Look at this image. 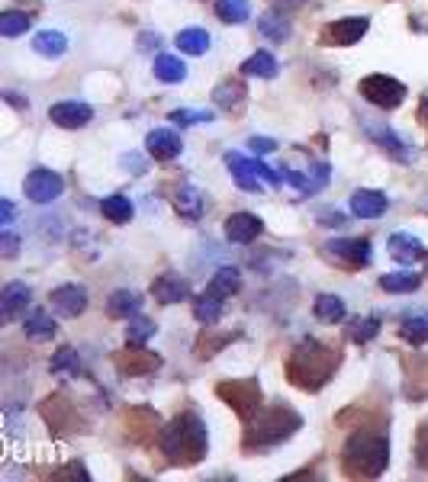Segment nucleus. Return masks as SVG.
<instances>
[{
    "label": "nucleus",
    "mask_w": 428,
    "mask_h": 482,
    "mask_svg": "<svg viewBox=\"0 0 428 482\" xmlns=\"http://www.w3.org/2000/svg\"><path fill=\"white\" fill-rule=\"evenodd\" d=\"M158 444L174 466H194L206 457V428L197 415H178L162 428Z\"/></svg>",
    "instance_id": "obj_1"
},
{
    "label": "nucleus",
    "mask_w": 428,
    "mask_h": 482,
    "mask_svg": "<svg viewBox=\"0 0 428 482\" xmlns=\"http://www.w3.org/2000/svg\"><path fill=\"white\" fill-rule=\"evenodd\" d=\"M345 470L348 476H364V479H373L387 470V460H390V447H387V437L377 431H357L348 437L345 444Z\"/></svg>",
    "instance_id": "obj_2"
},
{
    "label": "nucleus",
    "mask_w": 428,
    "mask_h": 482,
    "mask_svg": "<svg viewBox=\"0 0 428 482\" xmlns=\"http://www.w3.org/2000/svg\"><path fill=\"white\" fill-rule=\"evenodd\" d=\"M335 363H339L335 353L325 351V347L319 345V341H313V337H306V341L293 351V361H290V370H287V373H290V383L303 386V389H319V386L331 377Z\"/></svg>",
    "instance_id": "obj_3"
},
{
    "label": "nucleus",
    "mask_w": 428,
    "mask_h": 482,
    "mask_svg": "<svg viewBox=\"0 0 428 482\" xmlns=\"http://www.w3.org/2000/svg\"><path fill=\"white\" fill-rule=\"evenodd\" d=\"M299 428V415L290 409H271V411H255L245 431V447H267V444L287 441Z\"/></svg>",
    "instance_id": "obj_4"
},
{
    "label": "nucleus",
    "mask_w": 428,
    "mask_h": 482,
    "mask_svg": "<svg viewBox=\"0 0 428 482\" xmlns=\"http://www.w3.org/2000/svg\"><path fill=\"white\" fill-rule=\"evenodd\" d=\"M361 94L367 104L380 106V110H393L406 100V87L396 78L387 74H371V78L361 80Z\"/></svg>",
    "instance_id": "obj_5"
},
{
    "label": "nucleus",
    "mask_w": 428,
    "mask_h": 482,
    "mask_svg": "<svg viewBox=\"0 0 428 482\" xmlns=\"http://www.w3.org/2000/svg\"><path fill=\"white\" fill-rule=\"evenodd\" d=\"M219 399L229 402L242 418H251L261 405V393L255 379H229V383H219Z\"/></svg>",
    "instance_id": "obj_6"
},
{
    "label": "nucleus",
    "mask_w": 428,
    "mask_h": 482,
    "mask_svg": "<svg viewBox=\"0 0 428 482\" xmlns=\"http://www.w3.org/2000/svg\"><path fill=\"white\" fill-rule=\"evenodd\" d=\"M23 190L33 203H52V200H58V196H62V190H65V180H62L55 170L39 168V170H33V174L26 177Z\"/></svg>",
    "instance_id": "obj_7"
},
{
    "label": "nucleus",
    "mask_w": 428,
    "mask_h": 482,
    "mask_svg": "<svg viewBox=\"0 0 428 482\" xmlns=\"http://www.w3.org/2000/svg\"><path fill=\"white\" fill-rule=\"evenodd\" d=\"M29 299H33V289L26 287V283L20 280L4 283L0 287V325H10L20 312H26Z\"/></svg>",
    "instance_id": "obj_8"
},
{
    "label": "nucleus",
    "mask_w": 428,
    "mask_h": 482,
    "mask_svg": "<svg viewBox=\"0 0 428 482\" xmlns=\"http://www.w3.org/2000/svg\"><path fill=\"white\" fill-rule=\"evenodd\" d=\"M52 309L58 315H65V319H78L88 309V293L78 283H65V287H58L52 293Z\"/></svg>",
    "instance_id": "obj_9"
},
{
    "label": "nucleus",
    "mask_w": 428,
    "mask_h": 482,
    "mask_svg": "<svg viewBox=\"0 0 428 482\" xmlns=\"http://www.w3.org/2000/svg\"><path fill=\"white\" fill-rule=\"evenodd\" d=\"M367 20L364 16H348V20H339V23L325 26L323 39L329 46H351V42H361L364 32H367Z\"/></svg>",
    "instance_id": "obj_10"
},
{
    "label": "nucleus",
    "mask_w": 428,
    "mask_h": 482,
    "mask_svg": "<svg viewBox=\"0 0 428 482\" xmlns=\"http://www.w3.org/2000/svg\"><path fill=\"white\" fill-rule=\"evenodd\" d=\"M49 116H52V122L62 129H81L90 122L94 110H90L88 104H78V100H62V104L52 106Z\"/></svg>",
    "instance_id": "obj_11"
},
{
    "label": "nucleus",
    "mask_w": 428,
    "mask_h": 482,
    "mask_svg": "<svg viewBox=\"0 0 428 482\" xmlns=\"http://www.w3.org/2000/svg\"><path fill=\"white\" fill-rule=\"evenodd\" d=\"M146 148L155 161H171L180 154V136L171 129H152L146 138Z\"/></svg>",
    "instance_id": "obj_12"
},
{
    "label": "nucleus",
    "mask_w": 428,
    "mask_h": 482,
    "mask_svg": "<svg viewBox=\"0 0 428 482\" xmlns=\"http://www.w3.org/2000/svg\"><path fill=\"white\" fill-rule=\"evenodd\" d=\"M261 235V219L251 216V212H235L226 219V238L235 245H248Z\"/></svg>",
    "instance_id": "obj_13"
},
{
    "label": "nucleus",
    "mask_w": 428,
    "mask_h": 482,
    "mask_svg": "<svg viewBox=\"0 0 428 482\" xmlns=\"http://www.w3.org/2000/svg\"><path fill=\"white\" fill-rule=\"evenodd\" d=\"M329 254H341L351 267L371 264V241L367 238H339L329 245Z\"/></svg>",
    "instance_id": "obj_14"
},
{
    "label": "nucleus",
    "mask_w": 428,
    "mask_h": 482,
    "mask_svg": "<svg viewBox=\"0 0 428 482\" xmlns=\"http://www.w3.org/2000/svg\"><path fill=\"white\" fill-rule=\"evenodd\" d=\"M351 212H355L357 219H380L387 212V196L377 190L351 193Z\"/></svg>",
    "instance_id": "obj_15"
},
{
    "label": "nucleus",
    "mask_w": 428,
    "mask_h": 482,
    "mask_svg": "<svg viewBox=\"0 0 428 482\" xmlns=\"http://www.w3.org/2000/svg\"><path fill=\"white\" fill-rule=\"evenodd\" d=\"M152 296L155 303H162V305H178L187 299V283L180 280V277H174V273H164V277H158V280L152 283Z\"/></svg>",
    "instance_id": "obj_16"
},
{
    "label": "nucleus",
    "mask_w": 428,
    "mask_h": 482,
    "mask_svg": "<svg viewBox=\"0 0 428 482\" xmlns=\"http://www.w3.org/2000/svg\"><path fill=\"white\" fill-rule=\"evenodd\" d=\"M226 164H229V170H232V177H235V184H239V190L261 193L258 174H255V168H251L248 158H242L239 152H226Z\"/></svg>",
    "instance_id": "obj_17"
},
{
    "label": "nucleus",
    "mask_w": 428,
    "mask_h": 482,
    "mask_svg": "<svg viewBox=\"0 0 428 482\" xmlns=\"http://www.w3.org/2000/svg\"><path fill=\"white\" fill-rule=\"evenodd\" d=\"M390 254L396 257V261H403V264H409V261H419L425 251H422V241L415 238V235H406V232H396L390 235Z\"/></svg>",
    "instance_id": "obj_18"
},
{
    "label": "nucleus",
    "mask_w": 428,
    "mask_h": 482,
    "mask_svg": "<svg viewBox=\"0 0 428 482\" xmlns=\"http://www.w3.org/2000/svg\"><path fill=\"white\" fill-rule=\"evenodd\" d=\"M138 309H142V296L132 293V289H116L110 303H106L110 319H130V315H138Z\"/></svg>",
    "instance_id": "obj_19"
},
{
    "label": "nucleus",
    "mask_w": 428,
    "mask_h": 482,
    "mask_svg": "<svg viewBox=\"0 0 428 482\" xmlns=\"http://www.w3.org/2000/svg\"><path fill=\"white\" fill-rule=\"evenodd\" d=\"M239 289H242V273L235 270V267H222V270L213 273L206 293H213V296H219V299H229V296H235Z\"/></svg>",
    "instance_id": "obj_20"
},
{
    "label": "nucleus",
    "mask_w": 428,
    "mask_h": 482,
    "mask_svg": "<svg viewBox=\"0 0 428 482\" xmlns=\"http://www.w3.org/2000/svg\"><path fill=\"white\" fill-rule=\"evenodd\" d=\"M371 138H373V142L383 145V148H387V152L393 154L396 161H403V164H409V161H412V152L406 148L403 138L396 136L393 129H387V126H377V129H373V126H371Z\"/></svg>",
    "instance_id": "obj_21"
},
{
    "label": "nucleus",
    "mask_w": 428,
    "mask_h": 482,
    "mask_svg": "<svg viewBox=\"0 0 428 482\" xmlns=\"http://www.w3.org/2000/svg\"><path fill=\"white\" fill-rule=\"evenodd\" d=\"M174 209L187 219H200L203 216V200H200V193H197V187L180 184L178 190H174Z\"/></svg>",
    "instance_id": "obj_22"
},
{
    "label": "nucleus",
    "mask_w": 428,
    "mask_h": 482,
    "mask_svg": "<svg viewBox=\"0 0 428 482\" xmlns=\"http://www.w3.org/2000/svg\"><path fill=\"white\" fill-rule=\"evenodd\" d=\"M33 48H36V52H39V55H46V58H58V55H65L68 39H65V32H58V29H42V32H36Z\"/></svg>",
    "instance_id": "obj_23"
},
{
    "label": "nucleus",
    "mask_w": 428,
    "mask_h": 482,
    "mask_svg": "<svg viewBox=\"0 0 428 482\" xmlns=\"http://www.w3.org/2000/svg\"><path fill=\"white\" fill-rule=\"evenodd\" d=\"M258 26H261V36H264V39H271V42H287V39H290V20H287L283 13H274V10H271V13L261 16Z\"/></svg>",
    "instance_id": "obj_24"
},
{
    "label": "nucleus",
    "mask_w": 428,
    "mask_h": 482,
    "mask_svg": "<svg viewBox=\"0 0 428 482\" xmlns=\"http://www.w3.org/2000/svg\"><path fill=\"white\" fill-rule=\"evenodd\" d=\"M178 48L187 55H203L210 48V32L200 29V26H190V29L178 32Z\"/></svg>",
    "instance_id": "obj_25"
},
{
    "label": "nucleus",
    "mask_w": 428,
    "mask_h": 482,
    "mask_svg": "<svg viewBox=\"0 0 428 482\" xmlns=\"http://www.w3.org/2000/svg\"><path fill=\"white\" fill-rule=\"evenodd\" d=\"M23 331H26L29 341H49V337H55V321H52V315H46L42 309H36V312L26 319Z\"/></svg>",
    "instance_id": "obj_26"
},
{
    "label": "nucleus",
    "mask_w": 428,
    "mask_h": 482,
    "mask_svg": "<svg viewBox=\"0 0 428 482\" xmlns=\"http://www.w3.org/2000/svg\"><path fill=\"white\" fill-rule=\"evenodd\" d=\"M245 78H274L277 74V58L271 52H255L248 62L242 64Z\"/></svg>",
    "instance_id": "obj_27"
},
{
    "label": "nucleus",
    "mask_w": 428,
    "mask_h": 482,
    "mask_svg": "<svg viewBox=\"0 0 428 482\" xmlns=\"http://www.w3.org/2000/svg\"><path fill=\"white\" fill-rule=\"evenodd\" d=\"M377 331H380V319H373V315H355L351 325H348V337H351L355 345H367V341H373Z\"/></svg>",
    "instance_id": "obj_28"
},
{
    "label": "nucleus",
    "mask_w": 428,
    "mask_h": 482,
    "mask_svg": "<svg viewBox=\"0 0 428 482\" xmlns=\"http://www.w3.org/2000/svg\"><path fill=\"white\" fill-rule=\"evenodd\" d=\"M155 78L164 80V84H180L187 78V68L180 58H171V55H158L155 58Z\"/></svg>",
    "instance_id": "obj_29"
},
{
    "label": "nucleus",
    "mask_w": 428,
    "mask_h": 482,
    "mask_svg": "<svg viewBox=\"0 0 428 482\" xmlns=\"http://www.w3.org/2000/svg\"><path fill=\"white\" fill-rule=\"evenodd\" d=\"M23 32H29V16L23 10H4L0 13V36L4 39H17Z\"/></svg>",
    "instance_id": "obj_30"
},
{
    "label": "nucleus",
    "mask_w": 428,
    "mask_h": 482,
    "mask_svg": "<svg viewBox=\"0 0 428 482\" xmlns=\"http://www.w3.org/2000/svg\"><path fill=\"white\" fill-rule=\"evenodd\" d=\"M152 335H155V321L146 319V315H136V319L130 321V328H126V345H130L132 351H142Z\"/></svg>",
    "instance_id": "obj_31"
},
{
    "label": "nucleus",
    "mask_w": 428,
    "mask_h": 482,
    "mask_svg": "<svg viewBox=\"0 0 428 482\" xmlns=\"http://www.w3.org/2000/svg\"><path fill=\"white\" fill-rule=\"evenodd\" d=\"M315 319L325 321V325H335V321L345 319V303H341L339 296L323 293V296L315 299Z\"/></svg>",
    "instance_id": "obj_32"
},
{
    "label": "nucleus",
    "mask_w": 428,
    "mask_h": 482,
    "mask_svg": "<svg viewBox=\"0 0 428 482\" xmlns=\"http://www.w3.org/2000/svg\"><path fill=\"white\" fill-rule=\"evenodd\" d=\"M216 16L222 23H245L251 16V4L248 0H219Z\"/></svg>",
    "instance_id": "obj_33"
},
{
    "label": "nucleus",
    "mask_w": 428,
    "mask_h": 482,
    "mask_svg": "<svg viewBox=\"0 0 428 482\" xmlns=\"http://www.w3.org/2000/svg\"><path fill=\"white\" fill-rule=\"evenodd\" d=\"M100 212H104L110 222L126 225L132 219V203L126 200V196H106V200L100 203Z\"/></svg>",
    "instance_id": "obj_34"
},
{
    "label": "nucleus",
    "mask_w": 428,
    "mask_h": 482,
    "mask_svg": "<svg viewBox=\"0 0 428 482\" xmlns=\"http://www.w3.org/2000/svg\"><path fill=\"white\" fill-rule=\"evenodd\" d=\"M399 337L409 341V345H425L428 341V319H422V315H409V319L399 325Z\"/></svg>",
    "instance_id": "obj_35"
},
{
    "label": "nucleus",
    "mask_w": 428,
    "mask_h": 482,
    "mask_svg": "<svg viewBox=\"0 0 428 482\" xmlns=\"http://www.w3.org/2000/svg\"><path fill=\"white\" fill-rule=\"evenodd\" d=\"M380 289H387V293H412V289H419V277L415 273H387V277H380Z\"/></svg>",
    "instance_id": "obj_36"
},
{
    "label": "nucleus",
    "mask_w": 428,
    "mask_h": 482,
    "mask_svg": "<svg viewBox=\"0 0 428 482\" xmlns=\"http://www.w3.org/2000/svg\"><path fill=\"white\" fill-rule=\"evenodd\" d=\"M52 373H81V361H78V351L74 347H58L55 357H52Z\"/></svg>",
    "instance_id": "obj_37"
},
{
    "label": "nucleus",
    "mask_w": 428,
    "mask_h": 482,
    "mask_svg": "<svg viewBox=\"0 0 428 482\" xmlns=\"http://www.w3.org/2000/svg\"><path fill=\"white\" fill-rule=\"evenodd\" d=\"M194 315L210 325V321H216L219 315H222V299L213 296V293H203V296H197V303H194Z\"/></svg>",
    "instance_id": "obj_38"
},
{
    "label": "nucleus",
    "mask_w": 428,
    "mask_h": 482,
    "mask_svg": "<svg viewBox=\"0 0 428 482\" xmlns=\"http://www.w3.org/2000/svg\"><path fill=\"white\" fill-rule=\"evenodd\" d=\"M242 96H245V87H242V84H235V80H226L222 87L213 90V100H216L222 110H232V106L239 104Z\"/></svg>",
    "instance_id": "obj_39"
},
{
    "label": "nucleus",
    "mask_w": 428,
    "mask_h": 482,
    "mask_svg": "<svg viewBox=\"0 0 428 482\" xmlns=\"http://www.w3.org/2000/svg\"><path fill=\"white\" fill-rule=\"evenodd\" d=\"M171 120L178 122V126H194V122H210L213 120V112H206V110H174L171 112Z\"/></svg>",
    "instance_id": "obj_40"
},
{
    "label": "nucleus",
    "mask_w": 428,
    "mask_h": 482,
    "mask_svg": "<svg viewBox=\"0 0 428 482\" xmlns=\"http://www.w3.org/2000/svg\"><path fill=\"white\" fill-rule=\"evenodd\" d=\"M20 254V235L17 232H0V261Z\"/></svg>",
    "instance_id": "obj_41"
},
{
    "label": "nucleus",
    "mask_w": 428,
    "mask_h": 482,
    "mask_svg": "<svg viewBox=\"0 0 428 482\" xmlns=\"http://www.w3.org/2000/svg\"><path fill=\"white\" fill-rule=\"evenodd\" d=\"M122 363V370H126V373H152L155 367H158V357H152V353H146V357H138V361H120Z\"/></svg>",
    "instance_id": "obj_42"
},
{
    "label": "nucleus",
    "mask_w": 428,
    "mask_h": 482,
    "mask_svg": "<svg viewBox=\"0 0 428 482\" xmlns=\"http://www.w3.org/2000/svg\"><path fill=\"white\" fill-rule=\"evenodd\" d=\"M17 219V206L10 200H0V225H7V222H13Z\"/></svg>",
    "instance_id": "obj_43"
},
{
    "label": "nucleus",
    "mask_w": 428,
    "mask_h": 482,
    "mask_svg": "<svg viewBox=\"0 0 428 482\" xmlns=\"http://www.w3.org/2000/svg\"><path fill=\"white\" fill-rule=\"evenodd\" d=\"M319 222H323V225H341V222H345V216H339V209H323V212H319Z\"/></svg>",
    "instance_id": "obj_44"
},
{
    "label": "nucleus",
    "mask_w": 428,
    "mask_h": 482,
    "mask_svg": "<svg viewBox=\"0 0 428 482\" xmlns=\"http://www.w3.org/2000/svg\"><path fill=\"white\" fill-rule=\"evenodd\" d=\"M122 161H126V168H130L132 174H142V170L148 168V164H142V154H126Z\"/></svg>",
    "instance_id": "obj_45"
},
{
    "label": "nucleus",
    "mask_w": 428,
    "mask_h": 482,
    "mask_svg": "<svg viewBox=\"0 0 428 482\" xmlns=\"http://www.w3.org/2000/svg\"><path fill=\"white\" fill-rule=\"evenodd\" d=\"M274 138H251V152H271Z\"/></svg>",
    "instance_id": "obj_46"
},
{
    "label": "nucleus",
    "mask_w": 428,
    "mask_h": 482,
    "mask_svg": "<svg viewBox=\"0 0 428 482\" xmlns=\"http://www.w3.org/2000/svg\"><path fill=\"white\" fill-rule=\"evenodd\" d=\"M274 4L283 10H293V7H299V4H306V0H274Z\"/></svg>",
    "instance_id": "obj_47"
}]
</instances>
